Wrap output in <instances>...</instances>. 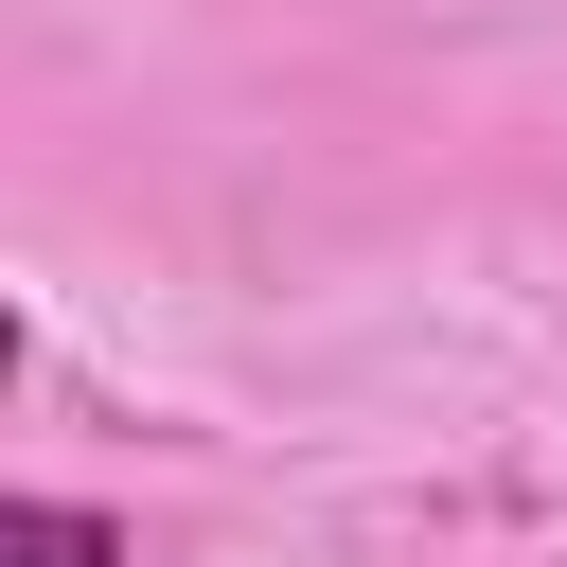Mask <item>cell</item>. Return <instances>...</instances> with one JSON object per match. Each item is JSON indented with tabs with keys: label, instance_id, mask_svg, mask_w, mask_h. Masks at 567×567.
Segmentation results:
<instances>
[{
	"label": "cell",
	"instance_id": "6da1fadb",
	"mask_svg": "<svg viewBox=\"0 0 567 567\" xmlns=\"http://www.w3.org/2000/svg\"><path fill=\"white\" fill-rule=\"evenodd\" d=\"M0 549H18V567H124V532H106L89 496H18V514H0Z\"/></svg>",
	"mask_w": 567,
	"mask_h": 567
}]
</instances>
